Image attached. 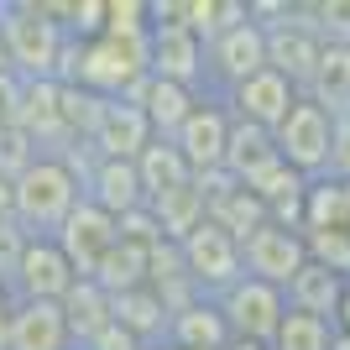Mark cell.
<instances>
[{"instance_id":"10","label":"cell","mask_w":350,"mask_h":350,"mask_svg":"<svg viewBox=\"0 0 350 350\" xmlns=\"http://www.w3.org/2000/svg\"><path fill=\"white\" fill-rule=\"evenodd\" d=\"M225 136H230V110H225V100L199 94L189 120L173 131V146H178V157L189 162V173L199 178V173H215L219 162H225Z\"/></svg>"},{"instance_id":"37","label":"cell","mask_w":350,"mask_h":350,"mask_svg":"<svg viewBox=\"0 0 350 350\" xmlns=\"http://www.w3.org/2000/svg\"><path fill=\"white\" fill-rule=\"evenodd\" d=\"M21 73L0 68V126H16V110H21Z\"/></svg>"},{"instance_id":"27","label":"cell","mask_w":350,"mask_h":350,"mask_svg":"<svg viewBox=\"0 0 350 350\" xmlns=\"http://www.w3.org/2000/svg\"><path fill=\"white\" fill-rule=\"evenodd\" d=\"M136 178H142V193L146 199H157V193H167V189H178V183H189V162L178 157V146L173 142H152L142 146V157H136Z\"/></svg>"},{"instance_id":"42","label":"cell","mask_w":350,"mask_h":350,"mask_svg":"<svg viewBox=\"0 0 350 350\" xmlns=\"http://www.w3.org/2000/svg\"><path fill=\"white\" fill-rule=\"evenodd\" d=\"M225 350H267V345H256V340H225Z\"/></svg>"},{"instance_id":"15","label":"cell","mask_w":350,"mask_h":350,"mask_svg":"<svg viewBox=\"0 0 350 350\" xmlns=\"http://www.w3.org/2000/svg\"><path fill=\"white\" fill-rule=\"evenodd\" d=\"M146 142H152L146 116L126 100H110L100 126H94V136H89V152H94V157H110V162H136Z\"/></svg>"},{"instance_id":"13","label":"cell","mask_w":350,"mask_h":350,"mask_svg":"<svg viewBox=\"0 0 350 350\" xmlns=\"http://www.w3.org/2000/svg\"><path fill=\"white\" fill-rule=\"evenodd\" d=\"M298 100H304V94H298L288 79H278L272 68H262V73H251L246 84H235L230 94H225V110H230V120H246V126L278 131V120L288 116Z\"/></svg>"},{"instance_id":"36","label":"cell","mask_w":350,"mask_h":350,"mask_svg":"<svg viewBox=\"0 0 350 350\" xmlns=\"http://www.w3.org/2000/svg\"><path fill=\"white\" fill-rule=\"evenodd\" d=\"M21 251H27V235L16 230V225H0V282H11Z\"/></svg>"},{"instance_id":"33","label":"cell","mask_w":350,"mask_h":350,"mask_svg":"<svg viewBox=\"0 0 350 350\" xmlns=\"http://www.w3.org/2000/svg\"><path fill=\"white\" fill-rule=\"evenodd\" d=\"M304 16H308V27L319 31V42L350 47V0H308Z\"/></svg>"},{"instance_id":"19","label":"cell","mask_w":350,"mask_h":350,"mask_svg":"<svg viewBox=\"0 0 350 350\" xmlns=\"http://www.w3.org/2000/svg\"><path fill=\"white\" fill-rule=\"evenodd\" d=\"M340 288H345L340 272H329V267H319V262H304L298 278L282 288V304H288L293 314H308V319L329 324V314H335V304H340Z\"/></svg>"},{"instance_id":"31","label":"cell","mask_w":350,"mask_h":350,"mask_svg":"<svg viewBox=\"0 0 350 350\" xmlns=\"http://www.w3.org/2000/svg\"><path fill=\"white\" fill-rule=\"evenodd\" d=\"M105 37L146 42V37H152V21H146V0H105Z\"/></svg>"},{"instance_id":"12","label":"cell","mask_w":350,"mask_h":350,"mask_svg":"<svg viewBox=\"0 0 350 350\" xmlns=\"http://www.w3.org/2000/svg\"><path fill=\"white\" fill-rule=\"evenodd\" d=\"M146 68L152 79H167L178 89H193V94H204V42L193 37L189 27H152L146 37Z\"/></svg>"},{"instance_id":"46","label":"cell","mask_w":350,"mask_h":350,"mask_svg":"<svg viewBox=\"0 0 350 350\" xmlns=\"http://www.w3.org/2000/svg\"><path fill=\"white\" fill-rule=\"evenodd\" d=\"M345 120H350V110H345Z\"/></svg>"},{"instance_id":"45","label":"cell","mask_w":350,"mask_h":350,"mask_svg":"<svg viewBox=\"0 0 350 350\" xmlns=\"http://www.w3.org/2000/svg\"><path fill=\"white\" fill-rule=\"evenodd\" d=\"M152 350H173V345H152Z\"/></svg>"},{"instance_id":"38","label":"cell","mask_w":350,"mask_h":350,"mask_svg":"<svg viewBox=\"0 0 350 350\" xmlns=\"http://www.w3.org/2000/svg\"><path fill=\"white\" fill-rule=\"evenodd\" d=\"M84 350H146V345H142L136 335H126V329H120V324L110 319V324H105V329H100L94 340H89Z\"/></svg>"},{"instance_id":"44","label":"cell","mask_w":350,"mask_h":350,"mask_svg":"<svg viewBox=\"0 0 350 350\" xmlns=\"http://www.w3.org/2000/svg\"><path fill=\"white\" fill-rule=\"evenodd\" d=\"M0 68H5V47H0Z\"/></svg>"},{"instance_id":"8","label":"cell","mask_w":350,"mask_h":350,"mask_svg":"<svg viewBox=\"0 0 350 350\" xmlns=\"http://www.w3.org/2000/svg\"><path fill=\"white\" fill-rule=\"evenodd\" d=\"M178 256H183L193 288L204 293V298L225 293L235 278H241V241H235V235H225L219 225H209V219L199 225V230H189L183 241H178Z\"/></svg>"},{"instance_id":"39","label":"cell","mask_w":350,"mask_h":350,"mask_svg":"<svg viewBox=\"0 0 350 350\" xmlns=\"http://www.w3.org/2000/svg\"><path fill=\"white\" fill-rule=\"evenodd\" d=\"M329 329H335V335H350V278H345V288H340V304H335V314H329Z\"/></svg>"},{"instance_id":"7","label":"cell","mask_w":350,"mask_h":350,"mask_svg":"<svg viewBox=\"0 0 350 350\" xmlns=\"http://www.w3.org/2000/svg\"><path fill=\"white\" fill-rule=\"evenodd\" d=\"M308 262V246L298 230H282V225H256V230L241 241V278H256L267 288H288L298 278V267Z\"/></svg>"},{"instance_id":"32","label":"cell","mask_w":350,"mask_h":350,"mask_svg":"<svg viewBox=\"0 0 350 350\" xmlns=\"http://www.w3.org/2000/svg\"><path fill=\"white\" fill-rule=\"evenodd\" d=\"M304 183H308V178H298V173L288 167V162L278 157L272 167H262L256 178H246L241 189H246V193H256L262 204H278V199H288V193H304Z\"/></svg>"},{"instance_id":"11","label":"cell","mask_w":350,"mask_h":350,"mask_svg":"<svg viewBox=\"0 0 350 350\" xmlns=\"http://www.w3.org/2000/svg\"><path fill=\"white\" fill-rule=\"evenodd\" d=\"M58 251L68 256V267H73V278H94L100 272V262L116 251V219L105 215V209H94L89 199H79L73 204V215L58 225Z\"/></svg>"},{"instance_id":"41","label":"cell","mask_w":350,"mask_h":350,"mask_svg":"<svg viewBox=\"0 0 350 350\" xmlns=\"http://www.w3.org/2000/svg\"><path fill=\"white\" fill-rule=\"evenodd\" d=\"M0 225H16L11 219V183L5 178H0Z\"/></svg>"},{"instance_id":"24","label":"cell","mask_w":350,"mask_h":350,"mask_svg":"<svg viewBox=\"0 0 350 350\" xmlns=\"http://www.w3.org/2000/svg\"><path fill=\"white\" fill-rule=\"evenodd\" d=\"M110 314H116V324L126 329V335H136L146 350L162 345V335H167V319H173L152 288H136V293H120V298H110Z\"/></svg>"},{"instance_id":"34","label":"cell","mask_w":350,"mask_h":350,"mask_svg":"<svg viewBox=\"0 0 350 350\" xmlns=\"http://www.w3.org/2000/svg\"><path fill=\"white\" fill-rule=\"evenodd\" d=\"M31 162H37L31 136L21 131V126H0V178H5V183H16V178L31 167Z\"/></svg>"},{"instance_id":"14","label":"cell","mask_w":350,"mask_h":350,"mask_svg":"<svg viewBox=\"0 0 350 350\" xmlns=\"http://www.w3.org/2000/svg\"><path fill=\"white\" fill-rule=\"evenodd\" d=\"M5 350H79V345H73L58 304H21V298H11Z\"/></svg>"},{"instance_id":"29","label":"cell","mask_w":350,"mask_h":350,"mask_svg":"<svg viewBox=\"0 0 350 350\" xmlns=\"http://www.w3.org/2000/svg\"><path fill=\"white\" fill-rule=\"evenodd\" d=\"M105 105L110 100H100V94H89V89H79V84H58L63 131H68L79 146H89V136H94V126H100V116H105Z\"/></svg>"},{"instance_id":"4","label":"cell","mask_w":350,"mask_h":350,"mask_svg":"<svg viewBox=\"0 0 350 350\" xmlns=\"http://www.w3.org/2000/svg\"><path fill=\"white\" fill-rule=\"evenodd\" d=\"M215 308L225 319V329H230V340H256V345H267L278 335L282 314H288L282 293L256 282V278H235L225 293H215Z\"/></svg>"},{"instance_id":"17","label":"cell","mask_w":350,"mask_h":350,"mask_svg":"<svg viewBox=\"0 0 350 350\" xmlns=\"http://www.w3.org/2000/svg\"><path fill=\"white\" fill-rule=\"evenodd\" d=\"M126 105H136V110L146 116V126H152V136H157V142H173V131L183 126V120H189V110L199 105V94H193V89H178V84H167V79H152V73H146L142 84L126 94Z\"/></svg>"},{"instance_id":"18","label":"cell","mask_w":350,"mask_h":350,"mask_svg":"<svg viewBox=\"0 0 350 350\" xmlns=\"http://www.w3.org/2000/svg\"><path fill=\"white\" fill-rule=\"evenodd\" d=\"M225 340H230V329L219 319L215 298H193L189 308H178L173 319H167L162 345H173V350H225Z\"/></svg>"},{"instance_id":"40","label":"cell","mask_w":350,"mask_h":350,"mask_svg":"<svg viewBox=\"0 0 350 350\" xmlns=\"http://www.w3.org/2000/svg\"><path fill=\"white\" fill-rule=\"evenodd\" d=\"M5 324H11V293L0 282V350H5Z\"/></svg>"},{"instance_id":"21","label":"cell","mask_w":350,"mask_h":350,"mask_svg":"<svg viewBox=\"0 0 350 350\" xmlns=\"http://www.w3.org/2000/svg\"><path fill=\"white\" fill-rule=\"evenodd\" d=\"M304 100H314L324 116H345L350 110V47L345 42H324L319 68L308 79Z\"/></svg>"},{"instance_id":"9","label":"cell","mask_w":350,"mask_h":350,"mask_svg":"<svg viewBox=\"0 0 350 350\" xmlns=\"http://www.w3.org/2000/svg\"><path fill=\"white\" fill-rule=\"evenodd\" d=\"M68 288H73V267L58 251V241H53V235H37V241H31L27 235V251H21V262H16L5 293L21 298V304H58Z\"/></svg>"},{"instance_id":"6","label":"cell","mask_w":350,"mask_h":350,"mask_svg":"<svg viewBox=\"0 0 350 350\" xmlns=\"http://www.w3.org/2000/svg\"><path fill=\"white\" fill-rule=\"evenodd\" d=\"M262 37H267V68L278 73V79H288V84L304 94L308 79H314V68H319V53H324V42H319V31L308 27L304 5L293 0L288 16H282L278 27H267Z\"/></svg>"},{"instance_id":"43","label":"cell","mask_w":350,"mask_h":350,"mask_svg":"<svg viewBox=\"0 0 350 350\" xmlns=\"http://www.w3.org/2000/svg\"><path fill=\"white\" fill-rule=\"evenodd\" d=\"M329 350H350V335H335V340H329Z\"/></svg>"},{"instance_id":"26","label":"cell","mask_w":350,"mask_h":350,"mask_svg":"<svg viewBox=\"0 0 350 350\" xmlns=\"http://www.w3.org/2000/svg\"><path fill=\"white\" fill-rule=\"evenodd\" d=\"M204 219L219 225L225 235H235V241H246L256 225H267V204L256 199V193H246L241 183H230L225 193H215V199L204 204Z\"/></svg>"},{"instance_id":"35","label":"cell","mask_w":350,"mask_h":350,"mask_svg":"<svg viewBox=\"0 0 350 350\" xmlns=\"http://www.w3.org/2000/svg\"><path fill=\"white\" fill-rule=\"evenodd\" d=\"M324 178H335V183H350V120H345V116H335V131H329Z\"/></svg>"},{"instance_id":"30","label":"cell","mask_w":350,"mask_h":350,"mask_svg":"<svg viewBox=\"0 0 350 350\" xmlns=\"http://www.w3.org/2000/svg\"><path fill=\"white\" fill-rule=\"evenodd\" d=\"M329 340H335V329L324 319H308V314H282L278 335L267 340V350H329Z\"/></svg>"},{"instance_id":"28","label":"cell","mask_w":350,"mask_h":350,"mask_svg":"<svg viewBox=\"0 0 350 350\" xmlns=\"http://www.w3.org/2000/svg\"><path fill=\"white\" fill-rule=\"evenodd\" d=\"M89 282H100L110 298L146 288V251H142V246H126V241H116V251L100 262V272H94Z\"/></svg>"},{"instance_id":"23","label":"cell","mask_w":350,"mask_h":350,"mask_svg":"<svg viewBox=\"0 0 350 350\" xmlns=\"http://www.w3.org/2000/svg\"><path fill=\"white\" fill-rule=\"evenodd\" d=\"M146 209H152V219H157V230H162L167 246H178L189 230L204 225V193L193 189V178L178 183V189H167V193H157V199H146Z\"/></svg>"},{"instance_id":"20","label":"cell","mask_w":350,"mask_h":350,"mask_svg":"<svg viewBox=\"0 0 350 350\" xmlns=\"http://www.w3.org/2000/svg\"><path fill=\"white\" fill-rule=\"evenodd\" d=\"M58 308H63V324H68V335H73L79 350L116 319V314H110V293H105L100 282H89V278H73V288L58 298Z\"/></svg>"},{"instance_id":"25","label":"cell","mask_w":350,"mask_h":350,"mask_svg":"<svg viewBox=\"0 0 350 350\" xmlns=\"http://www.w3.org/2000/svg\"><path fill=\"white\" fill-rule=\"evenodd\" d=\"M324 230L350 235V193L335 178H308V189H304V235H324Z\"/></svg>"},{"instance_id":"5","label":"cell","mask_w":350,"mask_h":350,"mask_svg":"<svg viewBox=\"0 0 350 350\" xmlns=\"http://www.w3.org/2000/svg\"><path fill=\"white\" fill-rule=\"evenodd\" d=\"M329 131H335V116H324L314 100H298L288 116L278 120V131H272V146H278V157L288 162L298 178H324Z\"/></svg>"},{"instance_id":"2","label":"cell","mask_w":350,"mask_h":350,"mask_svg":"<svg viewBox=\"0 0 350 350\" xmlns=\"http://www.w3.org/2000/svg\"><path fill=\"white\" fill-rule=\"evenodd\" d=\"M84 199L79 178L63 157H37L27 173L11 183V219L21 235H58V225L73 215V204Z\"/></svg>"},{"instance_id":"22","label":"cell","mask_w":350,"mask_h":350,"mask_svg":"<svg viewBox=\"0 0 350 350\" xmlns=\"http://www.w3.org/2000/svg\"><path fill=\"white\" fill-rule=\"evenodd\" d=\"M278 162V146H272V131H262V126H246V120H230V136H225V173L235 178V183H246V178H256L262 167H272Z\"/></svg>"},{"instance_id":"16","label":"cell","mask_w":350,"mask_h":350,"mask_svg":"<svg viewBox=\"0 0 350 350\" xmlns=\"http://www.w3.org/2000/svg\"><path fill=\"white\" fill-rule=\"evenodd\" d=\"M84 199L94 209H105L110 219H120L126 209H142L146 193H142V178H136V162H110V157H94L84 173Z\"/></svg>"},{"instance_id":"1","label":"cell","mask_w":350,"mask_h":350,"mask_svg":"<svg viewBox=\"0 0 350 350\" xmlns=\"http://www.w3.org/2000/svg\"><path fill=\"white\" fill-rule=\"evenodd\" d=\"M0 47H5V68L21 79H58L63 63V27L53 21L47 0H0Z\"/></svg>"},{"instance_id":"3","label":"cell","mask_w":350,"mask_h":350,"mask_svg":"<svg viewBox=\"0 0 350 350\" xmlns=\"http://www.w3.org/2000/svg\"><path fill=\"white\" fill-rule=\"evenodd\" d=\"M262 68H267V37L251 16L241 27L219 31L215 42H204V94H215V100H225L235 84H246Z\"/></svg>"}]
</instances>
